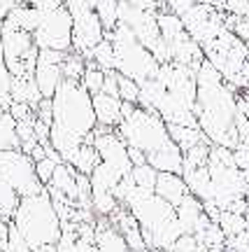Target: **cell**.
Listing matches in <instances>:
<instances>
[{
	"instance_id": "cell-38",
	"label": "cell",
	"mask_w": 249,
	"mask_h": 252,
	"mask_svg": "<svg viewBox=\"0 0 249 252\" xmlns=\"http://www.w3.org/2000/svg\"><path fill=\"white\" fill-rule=\"evenodd\" d=\"M194 5H196V0H163V7L172 14H177V17H184Z\"/></svg>"
},
{
	"instance_id": "cell-40",
	"label": "cell",
	"mask_w": 249,
	"mask_h": 252,
	"mask_svg": "<svg viewBox=\"0 0 249 252\" xmlns=\"http://www.w3.org/2000/svg\"><path fill=\"white\" fill-rule=\"evenodd\" d=\"M226 14L233 17H247L249 14V0H223Z\"/></svg>"
},
{
	"instance_id": "cell-24",
	"label": "cell",
	"mask_w": 249,
	"mask_h": 252,
	"mask_svg": "<svg viewBox=\"0 0 249 252\" xmlns=\"http://www.w3.org/2000/svg\"><path fill=\"white\" fill-rule=\"evenodd\" d=\"M100 163V157H98V150L93 147V143H84L82 145V150L77 152V157L72 159V168L77 173H84V175H91L93 168Z\"/></svg>"
},
{
	"instance_id": "cell-14",
	"label": "cell",
	"mask_w": 249,
	"mask_h": 252,
	"mask_svg": "<svg viewBox=\"0 0 249 252\" xmlns=\"http://www.w3.org/2000/svg\"><path fill=\"white\" fill-rule=\"evenodd\" d=\"M93 110H96L98 126H103V128H116L124 122V100L119 96L96 94L93 96Z\"/></svg>"
},
{
	"instance_id": "cell-31",
	"label": "cell",
	"mask_w": 249,
	"mask_h": 252,
	"mask_svg": "<svg viewBox=\"0 0 249 252\" xmlns=\"http://www.w3.org/2000/svg\"><path fill=\"white\" fill-rule=\"evenodd\" d=\"M105 72L107 70H103V68H98L93 61H89L86 72H84V77H82V84H84V89L89 91L91 96L103 94V87H105Z\"/></svg>"
},
{
	"instance_id": "cell-41",
	"label": "cell",
	"mask_w": 249,
	"mask_h": 252,
	"mask_svg": "<svg viewBox=\"0 0 249 252\" xmlns=\"http://www.w3.org/2000/svg\"><path fill=\"white\" fill-rule=\"evenodd\" d=\"M233 161L240 171H249V143H240L233 150Z\"/></svg>"
},
{
	"instance_id": "cell-1",
	"label": "cell",
	"mask_w": 249,
	"mask_h": 252,
	"mask_svg": "<svg viewBox=\"0 0 249 252\" xmlns=\"http://www.w3.org/2000/svg\"><path fill=\"white\" fill-rule=\"evenodd\" d=\"M54 103V124L49 145L61 154L65 163H72L84 143H91V138L98 128L96 110H93V96L84 89L82 82L63 80L58 91L52 96Z\"/></svg>"
},
{
	"instance_id": "cell-32",
	"label": "cell",
	"mask_w": 249,
	"mask_h": 252,
	"mask_svg": "<svg viewBox=\"0 0 249 252\" xmlns=\"http://www.w3.org/2000/svg\"><path fill=\"white\" fill-rule=\"evenodd\" d=\"M210 150H212V143H200L196 147H191L189 152H184V168H200V166H207L210 161ZM182 168V171H184Z\"/></svg>"
},
{
	"instance_id": "cell-30",
	"label": "cell",
	"mask_w": 249,
	"mask_h": 252,
	"mask_svg": "<svg viewBox=\"0 0 249 252\" xmlns=\"http://www.w3.org/2000/svg\"><path fill=\"white\" fill-rule=\"evenodd\" d=\"M89 61H93L98 68H103V70H114L116 56H114V45L110 42V37H105V40L91 52Z\"/></svg>"
},
{
	"instance_id": "cell-22",
	"label": "cell",
	"mask_w": 249,
	"mask_h": 252,
	"mask_svg": "<svg viewBox=\"0 0 249 252\" xmlns=\"http://www.w3.org/2000/svg\"><path fill=\"white\" fill-rule=\"evenodd\" d=\"M166 94H168L166 84H163L159 77H151V80H147V82L140 84V103H138V105L144 108V110L159 112V105L163 103Z\"/></svg>"
},
{
	"instance_id": "cell-7",
	"label": "cell",
	"mask_w": 249,
	"mask_h": 252,
	"mask_svg": "<svg viewBox=\"0 0 249 252\" xmlns=\"http://www.w3.org/2000/svg\"><path fill=\"white\" fill-rule=\"evenodd\" d=\"M0 180H5L12 189H17L21 198L45 191V182L37 178L35 161L24 150L0 152Z\"/></svg>"
},
{
	"instance_id": "cell-18",
	"label": "cell",
	"mask_w": 249,
	"mask_h": 252,
	"mask_svg": "<svg viewBox=\"0 0 249 252\" xmlns=\"http://www.w3.org/2000/svg\"><path fill=\"white\" fill-rule=\"evenodd\" d=\"M42 91L37 87V82L33 75H26V77H14L12 80V103H26L30 108H35L42 103Z\"/></svg>"
},
{
	"instance_id": "cell-51",
	"label": "cell",
	"mask_w": 249,
	"mask_h": 252,
	"mask_svg": "<svg viewBox=\"0 0 249 252\" xmlns=\"http://www.w3.org/2000/svg\"><path fill=\"white\" fill-rule=\"evenodd\" d=\"M147 252H163V250H147Z\"/></svg>"
},
{
	"instance_id": "cell-45",
	"label": "cell",
	"mask_w": 249,
	"mask_h": 252,
	"mask_svg": "<svg viewBox=\"0 0 249 252\" xmlns=\"http://www.w3.org/2000/svg\"><path fill=\"white\" fill-rule=\"evenodd\" d=\"M17 5H19L17 0H0V24L9 17V12L17 7Z\"/></svg>"
},
{
	"instance_id": "cell-4",
	"label": "cell",
	"mask_w": 249,
	"mask_h": 252,
	"mask_svg": "<svg viewBox=\"0 0 249 252\" xmlns=\"http://www.w3.org/2000/svg\"><path fill=\"white\" fill-rule=\"evenodd\" d=\"M116 133L124 138L128 147H138L140 152L147 154V159L175 145V140L170 138L168 124L163 122V117H161L159 112L144 110L140 105H135L126 115L124 122L116 126Z\"/></svg>"
},
{
	"instance_id": "cell-46",
	"label": "cell",
	"mask_w": 249,
	"mask_h": 252,
	"mask_svg": "<svg viewBox=\"0 0 249 252\" xmlns=\"http://www.w3.org/2000/svg\"><path fill=\"white\" fill-rule=\"evenodd\" d=\"M7 234H9V222L5 217H0V252H5V248H7Z\"/></svg>"
},
{
	"instance_id": "cell-20",
	"label": "cell",
	"mask_w": 249,
	"mask_h": 252,
	"mask_svg": "<svg viewBox=\"0 0 249 252\" xmlns=\"http://www.w3.org/2000/svg\"><path fill=\"white\" fill-rule=\"evenodd\" d=\"M170 138L177 143L182 152H189L191 147H196L200 143H210L207 135L200 131V126H179V124H168Z\"/></svg>"
},
{
	"instance_id": "cell-37",
	"label": "cell",
	"mask_w": 249,
	"mask_h": 252,
	"mask_svg": "<svg viewBox=\"0 0 249 252\" xmlns=\"http://www.w3.org/2000/svg\"><path fill=\"white\" fill-rule=\"evenodd\" d=\"M58 163H63V161H56V159H52V157H45L42 161H37L35 163V171H37V178L45 182V187L52 182V178H54V171H56V166Z\"/></svg>"
},
{
	"instance_id": "cell-21",
	"label": "cell",
	"mask_w": 249,
	"mask_h": 252,
	"mask_svg": "<svg viewBox=\"0 0 249 252\" xmlns=\"http://www.w3.org/2000/svg\"><path fill=\"white\" fill-rule=\"evenodd\" d=\"M89 180H91V191H112L114 194L116 185L124 180V175L116 171V168L107 166L105 161H100L93 168V173L89 175Z\"/></svg>"
},
{
	"instance_id": "cell-23",
	"label": "cell",
	"mask_w": 249,
	"mask_h": 252,
	"mask_svg": "<svg viewBox=\"0 0 249 252\" xmlns=\"http://www.w3.org/2000/svg\"><path fill=\"white\" fill-rule=\"evenodd\" d=\"M5 150H21L17 133V119L12 117L9 108L0 103V152Z\"/></svg>"
},
{
	"instance_id": "cell-12",
	"label": "cell",
	"mask_w": 249,
	"mask_h": 252,
	"mask_svg": "<svg viewBox=\"0 0 249 252\" xmlns=\"http://www.w3.org/2000/svg\"><path fill=\"white\" fill-rule=\"evenodd\" d=\"M65 54L68 52H56V49H40V54H37V65L33 77H35L37 87H40L45 98H52L54 94L58 91L61 82L65 80L61 70V63L65 59Z\"/></svg>"
},
{
	"instance_id": "cell-8",
	"label": "cell",
	"mask_w": 249,
	"mask_h": 252,
	"mask_svg": "<svg viewBox=\"0 0 249 252\" xmlns=\"http://www.w3.org/2000/svg\"><path fill=\"white\" fill-rule=\"evenodd\" d=\"M2 26V49H5V63L14 77H26L33 75L37 65V54L40 49L35 47L33 33L21 31L14 26Z\"/></svg>"
},
{
	"instance_id": "cell-9",
	"label": "cell",
	"mask_w": 249,
	"mask_h": 252,
	"mask_svg": "<svg viewBox=\"0 0 249 252\" xmlns=\"http://www.w3.org/2000/svg\"><path fill=\"white\" fill-rule=\"evenodd\" d=\"M37 49H56V52H72V17L68 7L42 12V21L33 33Z\"/></svg>"
},
{
	"instance_id": "cell-11",
	"label": "cell",
	"mask_w": 249,
	"mask_h": 252,
	"mask_svg": "<svg viewBox=\"0 0 249 252\" xmlns=\"http://www.w3.org/2000/svg\"><path fill=\"white\" fill-rule=\"evenodd\" d=\"M91 143L98 150L100 161H105L107 166L116 168L124 178L131 175L133 161H131V157H128V145H126V140L121 135L116 133V128H103V126H98L93 138H91Z\"/></svg>"
},
{
	"instance_id": "cell-49",
	"label": "cell",
	"mask_w": 249,
	"mask_h": 252,
	"mask_svg": "<svg viewBox=\"0 0 249 252\" xmlns=\"http://www.w3.org/2000/svg\"><path fill=\"white\" fill-rule=\"evenodd\" d=\"M196 2H212V0H196Z\"/></svg>"
},
{
	"instance_id": "cell-2",
	"label": "cell",
	"mask_w": 249,
	"mask_h": 252,
	"mask_svg": "<svg viewBox=\"0 0 249 252\" xmlns=\"http://www.w3.org/2000/svg\"><path fill=\"white\" fill-rule=\"evenodd\" d=\"M198 98L196 117L200 131L207 135L212 145L235 150L242 143L235 128V112H238V91L221 77V72L205 59L196 70Z\"/></svg>"
},
{
	"instance_id": "cell-35",
	"label": "cell",
	"mask_w": 249,
	"mask_h": 252,
	"mask_svg": "<svg viewBox=\"0 0 249 252\" xmlns=\"http://www.w3.org/2000/svg\"><path fill=\"white\" fill-rule=\"evenodd\" d=\"M168 252H210L194 234H182Z\"/></svg>"
},
{
	"instance_id": "cell-29",
	"label": "cell",
	"mask_w": 249,
	"mask_h": 252,
	"mask_svg": "<svg viewBox=\"0 0 249 252\" xmlns=\"http://www.w3.org/2000/svg\"><path fill=\"white\" fill-rule=\"evenodd\" d=\"M131 178L140 189L144 191H156V180H159V171L151 163H142V166H133Z\"/></svg>"
},
{
	"instance_id": "cell-27",
	"label": "cell",
	"mask_w": 249,
	"mask_h": 252,
	"mask_svg": "<svg viewBox=\"0 0 249 252\" xmlns=\"http://www.w3.org/2000/svg\"><path fill=\"white\" fill-rule=\"evenodd\" d=\"M19 203H21V196L17 194V189H12L5 180H0V217L12 222Z\"/></svg>"
},
{
	"instance_id": "cell-3",
	"label": "cell",
	"mask_w": 249,
	"mask_h": 252,
	"mask_svg": "<svg viewBox=\"0 0 249 252\" xmlns=\"http://www.w3.org/2000/svg\"><path fill=\"white\" fill-rule=\"evenodd\" d=\"M12 224L24 234L33 250L45 248V245H58L63 236V220L47 187L35 196L21 198L17 213L12 217Z\"/></svg>"
},
{
	"instance_id": "cell-44",
	"label": "cell",
	"mask_w": 249,
	"mask_h": 252,
	"mask_svg": "<svg viewBox=\"0 0 249 252\" xmlns=\"http://www.w3.org/2000/svg\"><path fill=\"white\" fill-rule=\"evenodd\" d=\"M26 2L33 5L35 9H40V12H54V9L65 5V0H26Z\"/></svg>"
},
{
	"instance_id": "cell-16",
	"label": "cell",
	"mask_w": 249,
	"mask_h": 252,
	"mask_svg": "<svg viewBox=\"0 0 249 252\" xmlns=\"http://www.w3.org/2000/svg\"><path fill=\"white\" fill-rule=\"evenodd\" d=\"M182 178L187 182L189 191H191L196 198H200L203 203L214 201L212 175H210V168H207V166H200V168H184V171H182Z\"/></svg>"
},
{
	"instance_id": "cell-34",
	"label": "cell",
	"mask_w": 249,
	"mask_h": 252,
	"mask_svg": "<svg viewBox=\"0 0 249 252\" xmlns=\"http://www.w3.org/2000/svg\"><path fill=\"white\" fill-rule=\"evenodd\" d=\"M12 80H14V75L9 72L7 63L2 61L0 63V103L5 108L12 105Z\"/></svg>"
},
{
	"instance_id": "cell-33",
	"label": "cell",
	"mask_w": 249,
	"mask_h": 252,
	"mask_svg": "<svg viewBox=\"0 0 249 252\" xmlns=\"http://www.w3.org/2000/svg\"><path fill=\"white\" fill-rule=\"evenodd\" d=\"M119 98L124 100V103L138 105L140 103V82L131 80L126 75H119Z\"/></svg>"
},
{
	"instance_id": "cell-39",
	"label": "cell",
	"mask_w": 249,
	"mask_h": 252,
	"mask_svg": "<svg viewBox=\"0 0 249 252\" xmlns=\"http://www.w3.org/2000/svg\"><path fill=\"white\" fill-rule=\"evenodd\" d=\"M9 112L17 122H26V119H35V108H30L26 103H12L9 105Z\"/></svg>"
},
{
	"instance_id": "cell-5",
	"label": "cell",
	"mask_w": 249,
	"mask_h": 252,
	"mask_svg": "<svg viewBox=\"0 0 249 252\" xmlns=\"http://www.w3.org/2000/svg\"><path fill=\"white\" fill-rule=\"evenodd\" d=\"M107 37H110V42L114 45V56H116L114 70L119 72V75H126V77L140 82V84L159 75L161 63L154 59V54L135 37V33L126 26V24L119 21V24L107 33Z\"/></svg>"
},
{
	"instance_id": "cell-43",
	"label": "cell",
	"mask_w": 249,
	"mask_h": 252,
	"mask_svg": "<svg viewBox=\"0 0 249 252\" xmlns=\"http://www.w3.org/2000/svg\"><path fill=\"white\" fill-rule=\"evenodd\" d=\"M103 94L119 96V72L116 70H107L105 72V87H103Z\"/></svg>"
},
{
	"instance_id": "cell-50",
	"label": "cell",
	"mask_w": 249,
	"mask_h": 252,
	"mask_svg": "<svg viewBox=\"0 0 249 252\" xmlns=\"http://www.w3.org/2000/svg\"><path fill=\"white\" fill-rule=\"evenodd\" d=\"M247 220H249V203H247Z\"/></svg>"
},
{
	"instance_id": "cell-19",
	"label": "cell",
	"mask_w": 249,
	"mask_h": 252,
	"mask_svg": "<svg viewBox=\"0 0 249 252\" xmlns=\"http://www.w3.org/2000/svg\"><path fill=\"white\" fill-rule=\"evenodd\" d=\"M40 21H42V12L35 9L33 5H28V2H21V5H17V7L9 12V17L2 24L5 26L21 28V31H28V33H35Z\"/></svg>"
},
{
	"instance_id": "cell-26",
	"label": "cell",
	"mask_w": 249,
	"mask_h": 252,
	"mask_svg": "<svg viewBox=\"0 0 249 252\" xmlns=\"http://www.w3.org/2000/svg\"><path fill=\"white\" fill-rule=\"evenodd\" d=\"M217 224L221 226V231L228 238H233V236H240L245 234V229H247L249 220L247 215H242V213H231V210H221V215H219V222Z\"/></svg>"
},
{
	"instance_id": "cell-28",
	"label": "cell",
	"mask_w": 249,
	"mask_h": 252,
	"mask_svg": "<svg viewBox=\"0 0 249 252\" xmlns=\"http://www.w3.org/2000/svg\"><path fill=\"white\" fill-rule=\"evenodd\" d=\"M119 2H121V0H93L96 14L100 17V21H103V26H105L107 33L119 24Z\"/></svg>"
},
{
	"instance_id": "cell-13",
	"label": "cell",
	"mask_w": 249,
	"mask_h": 252,
	"mask_svg": "<svg viewBox=\"0 0 249 252\" xmlns=\"http://www.w3.org/2000/svg\"><path fill=\"white\" fill-rule=\"evenodd\" d=\"M175 210H177L179 226H182L184 234H198L200 229H205V226L212 222L210 215L205 213V203L200 201V198L194 196V194H189Z\"/></svg>"
},
{
	"instance_id": "cell-17",
	"label": "cell",
	"mask_w": 249,
	"mask_h": 252,
	"mask_svg": "<svg viewBox=\"0 0 249 252\" xmlns=\"http://www.w3.org/2000/svg\"><path fill=\"white\" fill-rule=\"evenodd\" d=\"M77 175H80V173L75 171L70 163H65V161L58 163V166H56V171H54L52 182L47 185V189H54V191H58V194H63V196L77 201V194H80Z\"/></svg>"
},
{
	"instance_id": "cell-47",
	"label": "cell",
	"mask_w": 249,
	"mask_h": 252,
	"mask_svg": "<svg viewBox=\"0 0 249 252\" xmlns=\"http://www.w3.org/2000/svg\"><path fill=\"white\" fill-rule=\"evenodd\" d=\"M128 157H131L133 166H142V163H147V154L140 152L138 147H128Z\"/></svg>"
},
{
	"instance_id": "cell-10",
	"label": "cell",
	"mask_w": 249,
	"mask_h": 252,
	"mask_svg": "<svg viewBox=\"0 0 249 252\" xmlns=\"http://www.w3.org/2000/svg\"><path fill=\"white\" fill-rule=\"evenodd\" d=\"M182 21H184L187 33L194 37L200 47L210 45L223 28H228L226 26V12L217 9L214 5H210V2H196V5L182 17Z\"/></svg>"
},
{
	"instance_id": "cell-48",
	"label": "cell",
	"mask_w": 249,
	"mask_h": 252,
	"mask_svg": "<svg viewBox=\"0 0 249 252\" xmlns=\"http://www.w3.org/2000/svg\"><path fill=\"white\" fill-rule=\"evenodd\" d=\"M33 252H58V245H45V248H37Z\"/></svg>"
},
{
	"instance_id": "cell-6",
	"label": "cell",
	"mask_w": 249,
	"mask_h": 252,
	"mask_svg": "<svg viewBox=\"0 0 249 252\" xmlns=\"http://www.w3.org/2000/svg\"><path fill=\"white\" fill-rule=\"evenodd\" d=\"M65 7L72 17V49L89 61L91 52L107 37V31L96 14L93 0H65Z\"/></svg>"
},
{
	"instance_id": "cell-25",
	"label": "cell",
	"mask_w": 249,
	"mask_h": 252,
	"mask_svg": "<svg viewBox=\"0 0 249 252\" xmlns=\"http://www.w3.org/2000/svg\"><path fill=\"white\" fill-rule=\"evenodd\" d=\"M86 65H89V61H86L80 52H75V49H72V52H68V54H65V59H63V63H61L63 77H65V80L82 82L84 72H86Z\"/></svg>"
},
{
	"instance_id": "cell-36",
	"label": "cell",
	"mask_w": 249,
	"mask_h": 252,
	"mask_svg": "<svg viewBox=\"0 0 249 252\" xmlns=\"http://www.w3.org/2000/svg\"><path fill=\"white\" fill-rule=\"evenodd\" d=\"M5 252H33V248L28 245V241L24 238V234L19 231L17 226L9 222V234H7V248Z\"/></svg>"
},
{
	"instance_id": "cell-15",
	"label": "cell",
	"mask_w": 249,
	"mask_h": 252,
	"mask_svg": "<svg viewBox=\"0 0 249 252\" xmlns=\"http://www.w3.org/2000/svg\"><path fill=\"white\" fill-rule=\"evenodd\" d=\"M156 194L163 201H168L170 206L177 208L184 198L191 194L187 187L184 178L179 173H159V180H156Z\"/></svg>"
},
{
	"instance_id": "cell-42",
	"label": "cell",
	"mask_w": 249,
	"mask_h": 252,
	"mask_svg": "<svg viewBox=\"0 0 249 252\" xmlns=\"http://www.w3.org/2000/svg\"><path fill=\"white\" fill-rule=\"evenodd\" d=\"M133 7L138 9H144V12H154V14H159V12H163V0H128Z\"/></svg>"
}]
</instances>
